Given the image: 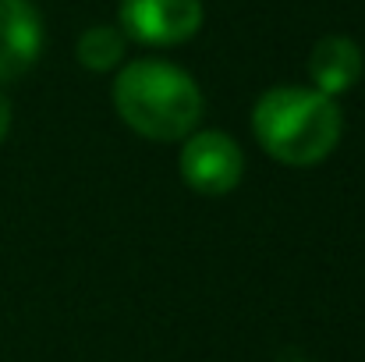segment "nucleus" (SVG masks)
<instances>
[{
    "label": "nucleus",
    "instance_id": "0eeeda50",
    "mask_svg": "<svg viewBox=\"0 0 365 362\" xmlns=\"http://www.w3.org/2000/svg\"><path fill=\"white\" fill-rule=\"evenodd\" d=\"M124 46H128V39H124L121 29L93 25L78 39V64L89 68V71H110L124 61Z\"/></svg>",
    "mask_w": 365,
    "mask_h": 362
},
{
    "label": "nucleus",
    "instance_id": "7ed1b4c3",
    "mask_svg": "<svg viewBox=\"0 0 365 362\" xmlns=\"http://www.w3.org/2000/svg\"><path fill=\"white\" fill-rule=\"evenodd\" d=\"M245 174V156L227 131H199L181 146V178L199 196H227Z\"/></svg>",
    "mask_w": 365,
    "mask_h": 362
},
{
    "label": "nucleus",
    "instance_id": "f03ea898",
    "mask_svg": "<svg viewBox=\"0 0 365 362\" xmlns=\"http://www.w3.org/2000/svg\"><path fill=\"white\" fill-rule=\"evenodd\" d=\"M114 107L121 121L153 142H174L195 131L202 118V93L188 71L170 61H131L114 82Z\"/></svg>",
    "mask_w": 365,
    "mask_h": 362
},
{
    "label": "nucleus",
    "instance_id": "f257e3e1",
    "mask_svg": "<svg viewBox=\"0 0 365 362\" xmlns=\"http://www.w3.org/2000/svg\"><path fill=\"white\" fill-rule=\"evenodd\" d=\"M341 111L330 96L302 86H277L255 100L252 131L259 146L287 164V167H312L334 153L341 142Z\"/></svg>",
    "mask_w": 365,
    "mask_h": 362
},
{
    "label": "nucleus",
    "instance_id": "6e6552de",
    "mask_svg": "<svg viewBox=\"0 0 365 362\" xmlns=\"http://www.w3.org/2000/svg\"><path fill=\"white\" fill-rule=\"evenodd\" d=\"M7 131H11V104H7V96L0 93V142L7 139Z\"/></svg>",
    "mask_w": 365,
    "mask_h": 362
},
{
    "label": "nucleus",
    "instance_id": "423d86ee",
    "mask_svg": "<svg viewBox=\"0 0 365 362\" xmlns=\"http://www.w3.org/2000/svg\"><path fill=\"white\" fill-rule=\"evenodd\" d=\"M309 75L316 82V93L341 96L362 79V50L348 36H323L309 54Z\"/></svg>",
    "mask_w": 365,
    "mask_h": 362
},
{
    "label": "nucleus",
    "instance_id": "20e7f679",
    "mask_svg": "<svg viewBox=\"0 0 365 362\" xmlns=\"http://www.w3.org/2000/svg\"><path fill=\"white\" fill-rule=\"evenodd\" d=\"M202 25V0H121V32L142 46H178Z\"/></svg>",
    "mask_w": 365,
    "mask_h": 362
},
{
    "label": "nucleus",
    "instance_id": "39448f33",
    "mask_svg": "<svg viewBox=\"0 0 365 362\" xmlns=\"http://www.w3.org/2000/svg\"><path fill=\"white\" fill-rule=\"evenodd\" d=\"M43 50V18L29 0H0V82L21 79Z\"/></svg>",
    "mask_w": 365,
    "mask_h": 362
}]
</instances>
